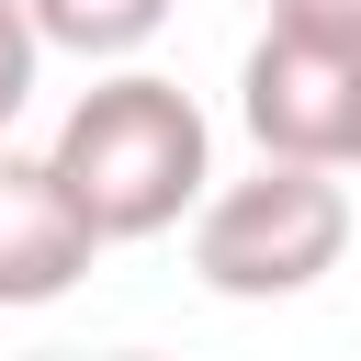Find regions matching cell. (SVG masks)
Returning <instances> with one entry per match:
<instances>
[{
  "label": "cell",
  "instance_id": "6da1fadb",
  "mask_svg": "<svg viewBox=\"0 0 361 361\" xmlns=\"http://www.w3.org/2000/svg\"><path fill=\"white\" fill-rule=\"evenodd\" d=\"M56 169H68V192L90 203V226L113 237V248H135V237H169L203 192H214V124H203V102L180 90V79H158V68H102L68 113H56V147H45Z\"/></svg>",
  "mask_w": 361,
  "mask_h": 361
},
{
  "label": "cell",
  "instance_id": "7a4b0ae2",
  "mask_svg": "<svg viewBox=\"0 0 361 361\" xmlns=\"http://www.w3.org/2000/svg\"><path fill=\"white\" fill-rule=\"evenodd\" d=\"M338 259H350V192L327 158H259L248 180H214L192 203V271L226 305L316 293Z\"/></svg>",
  "mask_w": 361,
  "mask_h": 361
},
{
  "label": "cell",
  "instance_id": "3957f363",
  "mask_svg": "<svg viewBox=\"0 0 361 361\" xmlns=\"http://www.w3.org/2000/svg\"><path fill=\"white\" fill-rule=\"evenodd\" d=\"M237 124L259 158H361V45H327L305 23H259V45L237 56Z\"/></svg>",
  "mask_w": 361,
  "mask_h": 361
},
{
  "label": "cell",
  "instance_id": "277c9868",
  "mask_svg": "<svg viewBox=\"0 0 361 361\" xmlns=\"http://www.w3.org/2000/svg\"><path fill=\"white\" fill-rule=\"evenodd\" d=\"M102 248L113 237L90 226V203L68 192V169L56 158H23L0 135V316H34L56 293H79Z\"/></svg>",
  "mask_w": 361,
  "mask_h": 361
},
{
  "label": "cell",
  "instance_id": "5b68a950",
  "mask_svg": "<svg viewBox=\"0 0 361 361\" xmlns=\"http://www.w3.org/2000/svg\"><path fill=\"white\" fill-rule=\"evenodd\" d=\"M23 11H34V34H45L56 56H79V68H124V56H147V45L169 34L180 0H23Z\"/></svg>",
  "mask_w": 361,
  "mask_h": 361
},
{
  "label": "cell",
  "instance_id": "8992f818",
  "mask_svg": "<svg viewBox=\"0 0 361 361\" xmlns=\"http://www.w3.org/2000/svg\"><path fill=\"white\" fill-rule=\"evenodd\" d=\"M45 56H56V45L34 34V11H23V0H0V135L23 124V102H34V79H45Z\"/></svg>",
  "mask_w": 361,
  "mask_h": 361
},
{
  "label": "cell",
  "instance_id": "52a82bcc",
  "mask_svg": "<svg viewBox=\"0 0 361 361\" xmlns=\"http://www.w3.org/2000/svg\"><path fill=\"white\" fill-rule=\"evenodd\" d=\"M271 23H305L327 45H361V0H271Z\"/></svg>",
  "mask_w": 361,
  "mask_h": 361
},
{
  "label": "cell",
  "instance_id": "ba28073f",
  "mask_svg": "<svg viewBox=\"0 0 361 361\" xmlns=\"http://www.w3.org/2000/svg\"><path fill=\"white\" fill-rule=\"evenodd\" d=\"M350 169H361V158H350Z\"/></svg>",
  "mask_w": 361,
  "mask_h": 361
}]
</instances>
